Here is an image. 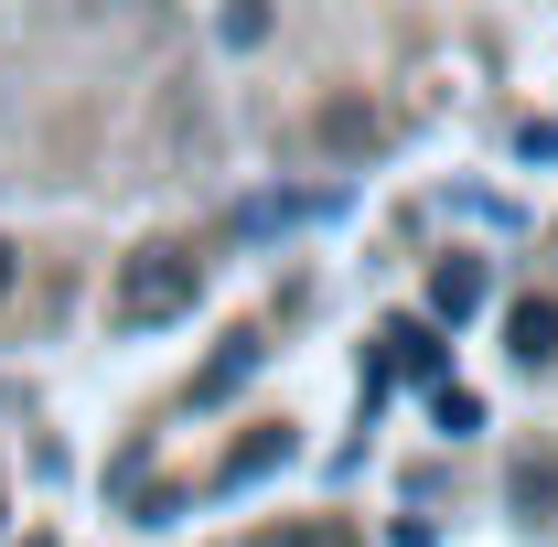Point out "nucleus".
I'll list each match as a JSON object with an SVG mask.
<instances>
[{
	"mask_svg": "<svg viewBox=\"0 0 558 547\" xmlns=\"http://www.w3.org/2000/svg\"><path fill=\"white\" fill-rule=\"evenodd\" d=\"M194 258H172V247H140L130 269H119V323H172V312H194Z\"/></svg>",
	"mask_w": 558,
	"mask_h": 547,
	"instance_id": "1",
	"label": "nucleus"
},
{
	"mask_svg": "<svg viewBox=\"0 0 558 547\" xmlns=\"http://www.w3.org/2000/svg\"><path fill=\"white\" fill-rule=\"evenodd\" d=\"M484 312V258H440L429 269V323H473Z\"/></svg>",
	"mask_w": 558,
	"mask_h": 547,
	"instance_id": "2",
	"label": "nucleus"
},
{
	"mask_svg": "<svg viewBox=\"0 0 558 547\" xmlns=\"http://www.w3.org/2000/svg\"><path fill=\"white\" fill-rule=\"evenodd\" d=\"M387 365H376V376H440V333H429V323H387Z\"/></svg>",
	"mask_w": 558,
	"mask_h": 547,
	"instance_id": "3",
	"label": "nucleus"
},
{
	"mask_svg": "<svg viewBox=\"0 0 558 547\" xmlns=\"http://www.w3.org/2000/svg\"><path fill=\"white\" fill-rule=\"evenodd\" d=\"M505 343H515V365H558V312H548V301H515Z\"/></svg>",
	"mask_w": 558,
	"mask_h": 547,
	"instance_id": "4",
	"label": "nucleus"
},
{
	"mask_svg": "<svg viewBox=\"0 0 558 547\" xmlns=\"http://www.w3.org/2000/svg\"><path fill=\"white\" fill-rule=\"evenodd\" d=\"M429 418L462 440V429H484V398H473V387H451V376H429Z\"/></svg>",
	"mask_w": 558,
	"mask_h": 547,
	"instance_id": "5",
	"label": "nucleus"
},
{
	"mask_svg": "<svg viewBox=\"0 0 558 547\" xmlns=\"http://www.w3.org/2000/svg\"><path fill=\"white\" fill-rule=\"evenodd\" d=\"M247 365H258V333H236V343H226V354L205 365V387H194V398H226V387H247Z\"/></svg>",
	"mask_w": 558,
	"mask_h": 547,
	"instance_id": "6",
	"label": "nucleus"
},
{
	"mask_svg": "<svg viewBox=\"0 0 558 547\" xmlns=\"http://www.w3.org/2000/svg\"><path fill=\"white\" fill-rule=\"evenodd\" d=\"M269 462H290V429H258V440H247V451L226 462V483H258V473H269Z\"/></svg>",
	"mask_w": 558,
	"mask_h": 547,
	"instance_id": "7",
	"label": "nucleus"
},
{
	"mask_svg": "<svg viewBox=\"0 0 558 547\" xmlns=\"http://www.w3.org/2000/svg\"><path fill=\"white\" fill-rule=\"evenodd\" d=\"M515 505L548 515V505H558V462H526V473H515Z\"/></svg>",
	"mask_w": 558,
	"mask_h": 547,
	"instance_id": "8",
	"label": "nucleus"
},
{
	"mask_svg": "<svg viewBox=\"0 0 558 547\" xmlns=\"http://www.w3.org/2000/svg\"><path fill=\"white\" fill-rule=\"evenodd\" d=\"M11 279H22V258H11V247H0V301H11Z\"/></svg>",
	"mask_w": 558,
	"mask_h": 547,
	"instance_id": "9",
	"label": "nucleus"
},
{
	"mask_svg": "<svg viewBox=\"0 0 558 547\" xmlns=\"http://www.w3.org/2000/svg\"><path fill=\"white\" fill-rule=\"evenodd\" d=\"M22 547H54V537H22Z\"/></svg>",
	"mask_w": 558,
	"mask_h": 547,
	"instance_id": "10",
	"label": "nucleus"
}]
</instances>
